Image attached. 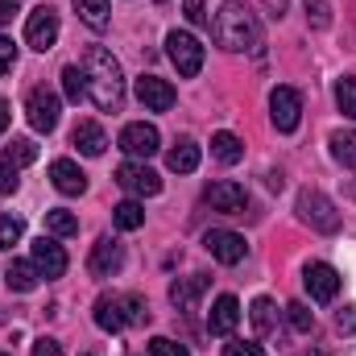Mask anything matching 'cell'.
Returning <instances> with one entry per match:
<instances>
[{"label":"cell","instance_id":"1","mask_svg":"<svg viewBox=\"0 0 356 356\" xmlns=\"http://www.w3.org/2000/svg\"><path fill=\"white\" fill-rule=\"evenodd\" d=\"M83 75H88L91 104L99 112H116L120 99H124V71H120V63L104 46H91L88 58H83Z\"/></svg>","mask_w":356,"mask_h":356},{"label":"cell","instance_id":"2","mask_svg":"<svg viewBox=\"0 0 356 356\" xmlns=\"http://www.w3.org/2000/svg\"><path fill=\"white\" fill-rule=\"evenodd\" d=\"M211 29H216V42H220L224 50H232V54L261 46V21H257V13L245 8L241 0H228V4L216 13V25H211Z\"/></svg>","mask_w":356,"mask_h":356},{"label":"cell","instance_id":"3","mask_svg":"<svg viewBox=\"0 0 356 356\" xmlns=\"http://www.w3.org/2000/svg\"><path fill=\"white\" fill-rule=\"evenodd\" d=\"M166 54H170V63L178 67L182 79H195L203 71V42L195 33H186V29H170L166 33Z\"/></svg>","mask_w":356,"mask_h":356},{"label":"cell","instance_id":"4","mask_svg":"<svg viewBox=\"0 0 356 356\" xmlns=\"http://www.w3.org/2000/svg\"><path fill=\"white\" fill-rule=\"evenodd\" d=\"M54 42H58V13L50 8V4H38L29 17H25V46H33V50H54Z\"/></svg>","mask_w":356,"mask_h":356},{"label":"cell","instance_id":"5","mask_svg":"<svg viewBox=\"0 0 356 356\" xmlns=\"http://www.w3.org/2000/svg\"><path fill=\"white\" fill-rule=\"evenodd\" d=\"M298 216L311 224V228H319V232H336L340 228V216H336V203L323 195V191H302L298 195Z\"/></svg>","mask_w":356,"mask_h":356},{"label":"cell","instance_id":"6","mask_svg":"<svg viewBox=\"0 0 356 356\" xmlns=\"http://www.w3.org/2000/svg\"><path fill=\"white\" fill-rule=\"evenodd\" d=\"M269 120L277 133H294L302 120V95L294 88H273L269 91Z\"/></svg>","mask_w":356,"mask_h":356},{"label":"cell","instance_id":"7","mask_svg":"<svg viewBox=\"0 0 356 356\" xmlns=\"http://www.w3.org/2000/svg\"><path fill=\"white\" fill-rule=\"evenodd\" d=\"M58 112H63V104H58V95L50 88H33L29 91V99H25V116H29V124L38 129V133H54L58 129Z\"/></svg>","mask_w":356,"mask_h":356},{"label":"cell","instance_id":"8","mask_svg":"<svg viewBox=\"0 0 356 356\" xmlns=\"http://www.w3.org/2000/svg\"><path fill=\"white\" fill-rule=\"evenodd\" d=\"M120 149H124L133 162H145V158H154V154L162 149V137H158L154 124L137 120V124H124V129H120Z\"/></svg>","mask_w":356,"mask_h":356},{"label":"cell","instance_id":"9","mask_svg":"<svg viewBox=\"0 0 356 356\" xmlns=\"http://www.w3.org/2000/svg\"><path fill=\"white\" fill-rule=\"evenodd\" d=\"M203 245H207V253H211L220 266H241L245 253H249L245 236H241V232H228V228H211V232L203 236Z\"/></svg>","mask_w":356,"mask_h":356},{"label":"cell","instance_id":"10","mask_svg":"<svg viewBox=\"0 0 356 356\" xmlns=\"http://www.w3.org/2000/svg\"><path fill=\"white\" fill-rule=\"evenodd\" d=\"M203 199L211 203V211L236 216V211H245V203H249V191H245L241 182H232V178H220V182H211V186L203 191Z\"/></svg>","mask_w":356,"mask_h":356},{"label":"cell","instance_id":"11","mask_svg":"<svg viewBox=\"0 0 356 356\" xmlns=\"http://www.w3.org/2000/svg\"><path fill=\"white\" fill-rule=\"evenodd\" d=\"M116 182H120L129 195H137V199H145V195H158V191H162V178L154 175L145 162H124V166L116 170Z\"/></svg>","mask_w":356,"mask_h":356},{"label":"cell","instance_id":"12","mask_svg":"<svg viewBox=\"0 0 356 356\" xmlns=\"http://www.w3.org/2000/svg\"><path fill=\"white\" fill-rule=\"evenodd\" d=\"M137 99H141V108H145V112H170V108H175V88H170V83H166V79H158V75H141V79H137Z\"/></svg>","mask_w":356,"mask_h":356},{"label":"cell","instance_id":"13","mask_svg":"<svg viewBox=\"0 0 356 356\" xmlns=\"http://www.w3.org/2000/svg\"><path fill=\"white\" fill-rule=\"evenodd\" d=\"M88 269H91V277H112V273H120V269H124V249H120L112 236H99V241L91 245Z\"/></svg>","mask_w":356,"mask_h":356},{"label":"cell","instance_id":"14","mask_svg":"<svg viewBox=\"0 0 356 356\" xmlns=\"http://www.w3.org/2000/svg\"><path fill=\"white\" fill-rule=\"evenodd\" d=\"M340 273L332 266H323V261H315V266H307V273H302V286H307V294L315 298V302H332L336 294H340Z\"/></svg>","mask_w":356,"mask_h":356},{"label":"cell","instance_id":"15","mask_svg":"<svg viewBox=\"0 0 356 356\" xmlns=\"http://www.w3.org/2000/svg\"><path fill=\"white\" fill-rule=\"evenodd\" d=\"M42 277H63L67 273V253H63V245L54 241V236H38L33 241V257H29Z\"/></svg>","mask_w":356,"mask_h":356},{"label":"cell","instance_id":"16","mask_svg":"<svg viewBox=\"0 0 356 356\" xmlns=\"http://www.w3.org/2000/svg\"><path fill=\"white\" fill-rule=\"evenodd\" d=\"M241 323V302L232 294H220L207 311V332L211 336H232V327Z\"/></svg>","mask_w":356,"mask_h":356},{"label":"cell","instance_id":"17","mask_svg":"<svg viewBox=\"0 0 356 356\" xmlns=\"http://www.w3.org/2000/svg\"><path fill=\"white\" fill-rule=\"evenodd\" d=\"M50 182L63 191V195H83L88 191V175L71 162V158H58V162H50Z\"/></svg>","mask_w":356,"mask_h":356},{"label":"cell","instance_id":"18","mask_svg":"<svg viewBox=\"0 0 356 356\" xmlns=\"http://www.w3.org/2000/svg\"><path fill=\"white\" fill-rule=\"evenodd\" d=\"M95 327L99 332H124V311H120V294H99L95 298Z\"/></svg>","mask_w":356,"mask_h":356},{"label":"cell","instance_id":"19","mask_svg":"<svg viewBox=\"0 0 356 356\" xmlns=\"http://www.w3.org/2000/svg\"><path fill=\"white\" fill-rule=\"evenodd\" d=\"M71 145H75L79 154H88V158H99V154H104V145H108V137H104V129H99L95 120H83V124H75Z\"/></svg>","mask_w":356,"mask_h":356},{"label":"cell","instance_id":"20","mask_svg":"<svg viewBox=\"0 0 356 356\" xmlns=\"http://www.w3.org/2000/svg\"><path fill=\"white\" fill-rule=\"evenodd\" d=\"M38 282H42V273H38L33 261H13V266L4 269V286H8V290H17V294L38 290Z\"/></svg>","mask_w":356,"mask_h":356},{"label":"cell","instance_id":"21","mask_svg":"<svg viewBox=\"0 0 356 356\" xmlns=\"http://www.w3.org/2000/svg\"><path fill=\"white\" fill-rule=\"evenodd\" d=\"M207 290V277L203 273H195V277H178L175 286H170V302H175L178 311H191L195 307V298Z\"/></svg>","mask_w":356,"mask_h":356},{"label":"cell","instance_id":"22","mask_svg":"<svg viewBox=\"0 0 356 356\" xmlns=\"http://www.w3.org/2000/svg\"><path fill=\"white\" fill-rule=\"evenodd\" d=\"M199 158H203V154H199L195 141H178L175 149L166 154V166H170L175 175H195V170H199Z\"/></svg>","mask_w":356,"mask_h":356},{"label":"cell","instance_id":"23","mask_svg":"<svg viewBox=\"0 0 356 356\" xmlns=\"http://www.w3.org/2000/svg\"><path fill=\"white\" fill-rule=\"evenodd\" d=\"M211 158L224 162V166H236V162L245 158L241 137H236V133H216V137H211Z\"/></svg>","mask_w":356,"mask_h":356},{"label":"cell","instance_id":"24","mask_svg":"<svg viewBox=\"0 0 356 356\" xmlns=\"http://www.w3.org/2000/svg\"><path fill=\"white\" fill-rule=\"evenodd\" d=\"M112 224H116L120 232H137V228L145 224V207H141L137 199H124V203L112 207Z\"/></svg>","mask_w":356,"mask_h":356},{"label":"cell","instance_id":"25","mask_svg":"<svg viewBox=\"0 0 356 356\" xmlns=\"http://www.w3.org/2000/svg\"><path fill=\"white\" fill-rule=\"evenodd\" d=\"M46 232L50 236H75L79 232V216L67 211V207H50L46 211Z\"/></svg>","mask_w":356,"mask_h":356},{"label":"cell","instance_id":"26","mask_svg":"<svg viewBox=\"0 0 356 356\" xmlns=\"http://www.w3.org/2000/svg\"><path fill=\"white\" fill-rule=\"evenodd\" d=\"M63 95L71 99V104H79V99H88V75H83V67H63Z\"/></svg>","mask_w":356,"mask_h":356},{"label":"cell","instance_id":"27","mask_svg":"<svg viewBox=\"0 0 356 356\" xmlns=\"http://www.w3.org/2000/svg\"><path fill=\"white\" fill-rule=\"evenodd\" d=\"M75 8H79V21L88 29H104L108 25V0H75Z\"/></svg>","mask_w":356,"mask_h":356},{"label":"cell","instance_id":"28","mask_svg":"<svg viewBox=\"0 0 356 356\" xmlns=\"http://www.w3.org/2000/svg\"><path fill=\"white\" fill-rule=\"evenodd\" d=\"M120 311H124V327L129 323H149V302L141 298V294H120Z\"/></svg>","mask_w":356,"mask_h":356},{"label":"cell","instance_id":"29","mask_svg":"<svg viewBox=\"0 0 356 356\" xmlns=\"http://www.w3.org/2000/svg\"><path fill=\"white\" fill-rule=\"evenodd\" d=\"M332 158L340 166H356V133H332Z\"/></svg>","mask_w":356,"mask_h":356},{"label":"cell","instance_id":"30","mask_svg":"<svg viewBox=\"0 0 356 356\" xmlns=\"http://www.w3.org/2000/svg\"><path fill=\"white\" fill-rule=\"evenodd\" d=\"M277 307L269 302V298H253V311H249V319H253V327L261 332V336H269L273 327H277V315H273Z\"/></svg>","mask_w":356,"mask_h":356},{"label":"cell","instance_id":"31","mask_svg":"<svg viewBox=\"0 0 356 356\" xmlns=\"http://www.w3.org/2000/svg\"><path fill=\"white\" fill-rule=\"evenodd\" d=\"M8 162H17V166H29V162H38V145L29 141V137H13V145H8V154H4Z\"/></svg>","mask_w":356,"mask_h":356},{"label":"cell","instance_id":"32","mask_svg":"<svg viewBox=\"0 0 356 356\" xmlns=\"http://www.w3.org/2000/svg\"><path fill=\"white\" fill-rule=\"evenodd\" d=\"M21 236H25V220H17V216H0V249H13Z\"/></svg>","mask_w":356,"mask_h":356},{"label":"cell","instance_id":"33","mask_svg":"<svg viewBox=\"0 0 356 356\" xmlns=\"http://www.w3.org/2000/svg\"><path fill=\"white\" fill-rule=\"evenodd\" d=\"M336 104L344 116L356 120V79H336Z\"/></svg>","mask_w":356,"mask_h":356},{"label":"cell","instance_id":"34","mask_svg":"<svg viewBox=\"0 0 356 356\" xmlns=\"http://www.w3.org/2000/svg\"><path fill=\"white\" fill-rule=\"evenodd\" d=\"M286 319H290L294 332H311V327H315V315H311L307 302H290V307H286Z\"/></svg>","mask_w":356,"mask_h":356},{"label":"cell","instance_id":"35","mask_svg":"<svg viewBox=\"0 0 356 356\" xmlns=\"http://www.w3.org/2000/svg\"><path fill=\"white\" fill-rule=\"evenodd\" d=\"M17 186H21V166L8 162V158H0V195H13Z\"/></svg>","mask_w":356,"mask_h":356},{"label":"cell","instance_id":"36","mask_svg":"<svg viewBox=\"0 0 356 356\" xmlns=\"http://www.w3.org/2000/svg\"><path fill=\"white\" fill-rule=\"evenodd\" d=\"M307 21H311L315 29H327V25H332V8H327V0H307Z\"/></svg>","mask_w":356,"mask_h":356},{"label":"cell","instance_id":"37","mask_svg":"<svg viewBox=\"0 0 356 356\" xmlns=\"http://www.w3.org/2000/svg\"><path fill=\"white\" fill-rule=\"evenodd\" d=\"M149 356H191L182 344H175L170 336H154L149 340Z\"/></svg>","mask_w":356,"mask_h":356},{"label":"cell","instance_id":"38","mask_svg":"<svg viewBox=\"0 0 356 356\" xmlns=\"http://www.w3.org/2000/svg\"><path fill=\"white\" fill-rule=\"evenodd\" d=\"M224 356H266V348L257 340H232V344H224Z\"/></svg>","mask_w":356,"mask_h":356},{"label":"cell","instance_id":"39","mask_svg":"<svg viewBox=\"0 0 356 356\" xmlns=\"http://www.w3.org/2000/svg\"><path fill=\"white\" fill-rule=\"evenodd\" d=\"M182 13H186L191 25H203V21H207V4H203V0H182Z\"/></svg>","mask_w":356,"mask_h":356},{"label":"cell","instance_id":"40","mask_svg":"<svg viewBox=\"0 0 356 356\" xmlns=\"http://www.w3.org/2000/svg\"><path fill=\"white\" fill-rule=\"evenodd\" d=\"M29 356H63V344L54 336H42V340H33V353Z\"/></svg>","mask_w":356,"mask_h":356},{"label":"cell","instance_id":"41","mask_svg":"<svg viewBox=\"0 0 356 356\" xmlns=\"http://www.w3.org/2000/svg\"><path fill=\"white\" fill-rule=\"evenodd\" d=\"M13 63H17V46H13L8 38H0V75L13 71Z\"/></svg>","mask_w":356,"mask_h":356},{"label":"cell","instance_id":"42","mask_svg":"<svg viewBox=\"0 0 356 356\" xmlns=\"http://www.w3.org/2000/svg\"><path fill=\"white\" fill-rule=\"evenodd\" d=\"M336 323H340V327H344V332H353V327H356V311H353V307H344V311H340V319H336Z\"/></svg>","mask_w":356,"mask_h":356},{"label":"cell","instance_id":"43","mask_svg":"<svg viewBox=\"0 0 356 356\" xmlns=\"http://www.w3.org/2000/svg\"><path fill=\"white\" fill-rule=\"evenodd\" d=\"M13 13H17V0H0V25H8Z\"/></svg>","mask_w":356,"mask_h":356},{"label":"cell","instance_id":"44","mask_svg":"<svg viewBox=\"0 0 356 356\" xmlns=\"http://www.w3.org/2000/svg\"><path fill=\"white\" fill-rule=\"evenodd\" d=\"M266 8H269V17H277V21L286 17V0H266Z\"/></svg>","mask_w":356,"mask_h":356},{"label":"cell","instance_id":"45","mask_svg":"<svg viewBox=\"0 0 356 356\" xmlns=\"http://www.w3.org/2000/svg\"><path fill=\"white\" fill-rule=\"evenodd\" d=\"M8 120H13V112H8V99H4V95H0V133H4V129H8Z\"/></svg>","mask_w":356,"mask_h":356},{"label":"cell","instance_id":"46","mask_svg":"<svg viewBox=\"0 0 356 356\" xmlns=\"http://www.w3.org/2000/svg\"><path fill=\"white\" fill-rule=\"evenodd\" d=\"M158 4H166V0H158Z\"/></svg>","mask_w":356,"mask_h":356},{"label":"cell","instance_id":"47","mask_svg":"<svg viewBox=\"0 0 356 356\" xmlns=\"http://www.w3.org/2000/svg\"><path fill=\"white\" fill-rule=\"evenodd\" d=\"M0 356H8V353H0Z\"/></svg>","mask_w":356,"mask_h":356},{"label":"cell","instance_id":"48","mask_svg":"<svg viewBox=\"0 0 356 356\" xmlns=\"http://www.w3.org/2000/svg\"><path fill=\"white\" fill-rule=\"evenodd\" d=\"M83 356H91V353H83Z\"/></svg>","mask_w":356,"mask_h":356}]
</instances>
